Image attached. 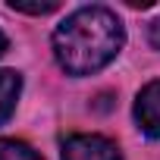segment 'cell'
<instances>
[{
  "label": "cell",
  "instance_id": "1",
  "mask_svg": "<svg viewBox=\"0 0 160 160\" xmlns=\"http://www.w3.org/2000/svg\"><path fill=\"white\" fill-rule=\"evenodd\" d=\"M126 44L122 22L107 7H82L53 32V57L69 75H91L104 69Z\"/></svg>",
  "mask_w": 160,
  "mask_h": 160
},
{
  "label": "cell",
  "instance_id": "2",
  "mask_svg": "<svg viewBox=\"0 0 160 160\" xmlns=\"http://www.w3.org/2000/svg\"><path fill=\"white\" fill-rule=\"evenodd\" d=\"M63 160H122V154L104 135H69L63 141Z\"/></svg>",
  "mask_w": 160,
  "mask_h": 160
},
{
  "label": "cell",
  "instance_id": "3",
  "mask_svg": "<svg viewBox=\"0 0 160 160\" xmlns=\"http://www.w3.org/2000/svg\"><path fill=\"white\" fill-rule=\"evenodd\" d=\"M135 122L144 135L160 138V82H151L135 98Z\"/></svg>",
  "mask_w": 160,
  "mask_h": 160
},
{
  "label": "cell",
  "instance_id": "4",
  "mask_svg": "<svg viewBox=\"0 0 160 160\" xmlns=\"http://www.w3.org/2000/svg\"><path fill=\"white\" fill-rule=\"evenodd\" d=\"M19 91H22V78L19 72L13 69H0V122H7L16 110V101H19Z\"/></svg>",
  "mask_w": 160,
  "mask_h": 160
},
{
  "label": "cell",
  "instance_id": "5",
  "mask_svg": "<svg viewBox=\"0 0 160 160\" xmlns=\"http://www.w3.org/2000/svg\"><path fill=\"white\" fill-rule=\"evenodd\" d=\"M0 160H41V157H38L35 148H28L25 141L0 138Z\"/></svg>",
  "mask_w": 160,
  "mask_h": 160
},
{
  "label": "cell",
  "instance_id": "6",
  "mask_svg": "<svg viewBox=\"0 0 160 160\" xmlns=\"http://www.w3.org/2000/svg\"><path fill=\"white\" fill-rule=\"evenodd\" d=\"M60 3L57 0H47V3H22V0H10V10L16 13H32V16H44V13H53Z\"/></svg>",
  "mask_w": 160,
  "mask_h": 160
},
{
  "label": "cell",
  "instance_id": "7",
  "mask_svg": "<svg viewBox=\"0 0 160 160\" xmlns=\"http://www.w3.org/2000/svg\"><path fill=\"white\" fill-rule=\"evenodd\" d=\"M151 44L160 50V19H157V22H151Z\"/></svg>",
  "mask_w": 160,
  "mask_h": 160
},
{
  "label": "cell",
  "instance_id": "8",
  "mask_svg": "<svg viewBox=\"0 0 160 160\" xmlns=\"http://www.w3.org/2000/svg\"><path fill=\"white\" fill-rule=\"evenodd\" d=\"M7 50V38H3V32H0V53Z\"/></svg>",
  "mask_w": 160,
  "mask_h": 160
}]
</instances>
